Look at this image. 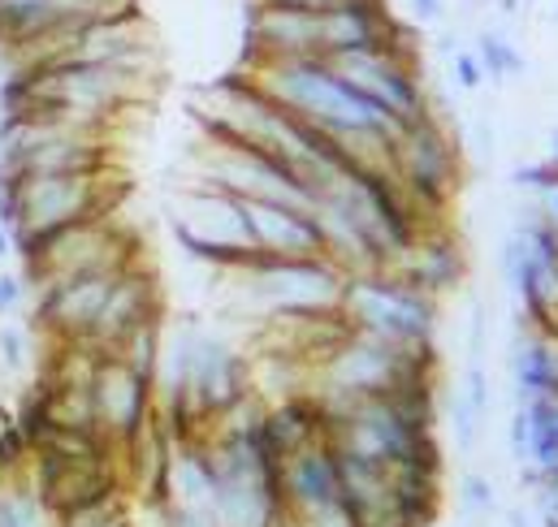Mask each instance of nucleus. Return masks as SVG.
I'll use <instances>...</instances> for the list:
<instances>
[{"instance_id":"1","label":"nucleus","mask_w":558,"mask_h":527,"mask_svg":"<svg viewBox=\"0 0 558 527\" xmlns=\"http://www.w3.org/2000/svg\"><path fill=\"white\" fill-rule=\"evenodd\" d=\"M338 311L355 333L399 342V346H437V324H441V298L412 285L395 268H373V272H351L342 281Z\"/></svg>"},{"instance_id":"2","label":"nucleus","mask_w":558,"mask_h":527,"mask_svg":"<svg viewBox=\"0 0 558 527\" xmlns=\"http://www.w3.org/2000/svg\"><path fill=\"white\" fill-rule=\"evenodd\" d=\"M13 186H17L13 256H26L35 243L52 238L65 225L118 212V199H122V186L113 182V169H100V173H31V177L13 173Z\"/></svg>"},{"instance_id":"3","label":"nucleus","mask_w":558,"mask_h":527,"mask_svg":"<svg viewBox=\"0 0 558 527\" xmlns=\"http://www.w3.org/2000/svg\"><path fill=\"white\" fill-rule=\"evenodd\" d=\"M22 260V277L26 285H44V281H57V277H74V272H105V268H131L143 260L140 234L122 225L118 212H105V217H87L78 225H65L57 230L52 238L35 243Z\"/></svg>"},{"instance_id":"4","label":"nucleus","mask_w":558,"mask_h":527,"mask_svg":"<svg viewBox=\"0 0 558 527\" xmlns=\"http://www.w3.org/2000/svg\"><path fill=\"white\" fill-rule=\"evenodd\" d=\"M364 100H373L399 131L428 118V91L420 83V48L390 44V48H364V52H342L325 57Z\"/></svg>"},{"instance_id":"5","label":"nucleus","mask_w":558,"mask_h":527,"mask_svg":"<svg viewBox=\"0 0 558 527\" xmlns=\"http://www.w3.org/2000/svg\"><path fill=\"white\" fill-rule=\"evenodd\" d=\"M173 238L191 260L208 264L217 272H230L256 256L247 243L243 199L217 186H204V182L191 186L182 199V212H173Z\"/></svg>"},{"instance_id":"6","label":"nucleus","mask_w":558,"mask_h":527,"mask_svg":"<svg viewBox=\"0 0 558 527\" xmlns=\"http://www.w3.org/2000/svg\"><path fill=\"white\" fill-rule=\"evenodd\" d=\"M390 173L399 177V186L412 195V204L424 217L446 212V204L454 199V186H459V147H454L450 131L433 113L395 131ZM433 225H441V221H433Z\"/></svg>"},{"instance_id":"7","label":"nucleus","mask_w":558,"mask_h":527,"mask_svg":"<svg viewBox=\"0 0 558 527\" xmlns=\"http://www.w3.org/2000/svg\"><path fill=\"white\" fill-rule=\"evenodd\" d=\"M252 355H243L239 346L221 342L217 333L195 329L191 338V372H186V394L195 402L199 419L213 428L234 402L252 394Z\"/></svg>"},{"instance_id":"8","label":"nucleus","mask_w":558,"mask_h":527,"mask_svg":"<svg viewBox=\"0 0 558 527\" xmlns=\"http://www.w3.org/2000/svg\"><path fill=\"white\" fill-rule=\"evenodd\" d=\"M92 410H96L100 437L109 445H118V454H122L156 419V385L143 381L140 372H131L122 359L100 355V364L92 372Z\"/></svg>"},{"instance_id":"9","label":"nucleus","mask_w":558,"mask_h":527,"mask_svg":"<svg viewBox=\"0 0 558 527\" xmlns=\"http://www.w3.org/2000/svg\"><path fill=\"white\" fill-rule=\"evenodd\" d=\"M294 57H325L320 9L281 4V0H252L247 61H294Z\"/></svg>"},{"instance_id":"10","label":"nucleus","mask_w":558,"mask_h":527,"mask_svg":"<svg viewBox=\"0 0 558 527\" xmlns=\"http://www.w3.org/2000/svg\"><path fill=\"white\" fill-rule=\"evenodd\" d=\"M156 316H165V298H160L156 277L140 260L131 268H122V277L113 281V290H109V298L100 307V320H96V329H92V338L83 346H92L96 355H113L140 324L156 320Z\"/></svg>"},{"instance_id":"11","label":"nucleus","mask_w":558,"mask_h":527,"mask_svg":"<svg viewBox=\"0 0 558 527\" xmlns=\"http://www.w3.org/2000/svg\"><path fill=\"white\" fill-rule=\"evenodd\" d=\"M281 502L294 519H312L342 506V476L329 437L281 458Z\"/></svg>"},{"instance_id":"12","label":"nucleus","mask_w":558,"mask_h":527,"mask_svg":"<svg viewBox=\"0 0 558 527\" xmlns=\"http://www.w3.org/2000/svg\"><path fill=\"white\" fill-rule=\"evenodd\" d=\"M247 212V243L256 256L269 260H312L325 256V238L312 208H286L265 199H243Z\"/></svg>"},{"instance_id":"13","label":"nucleus","mask_w":558,"mask_h":527,"mask_svg":"<svg viewBox=\"0 0 558 527\" xmlns=\"http://www.w3.org/2000/svg\"><path fill=\"white\" fill-rule=\"evenodd\" d=\"M395 272H403L412 285L428 290L433 298H446L463 281V247L454 243L446 225H428L412 243V252L395 264Z\"/></svg>"},{"instance_id":"14","label":"nucleus","mask_w":558,"mask_h":527,"mask_svg":"<svg viewBox=\"0 0 558 527\" xmlns=\"http://www.w3.org/2000/svg\"><path fill=\"white\" fill-rule=\"evenodd\" d=\"M511 381H515V402L558 397V333L515 329V342H511Z\"/></svg>"},{"instance_id":"15","label":"nucleus","mask_w":558,"mask_h":527,"mask_svg":"<svg viewBox=\"0 0 558 527\" xmlns=\"http://www.w3.org/2000/svg\"><path fill=\"white\" fill-rule=\"evenodd\" d=\"M260 437H265V445L278 458H286V454H294V450H303V445H312V441L325 437V406L316 402L312 390L307 394L281 397V402H269Z\"/></svg>"},{"instance_id":"16","label":"nucleus","mask_w":558,"mask_h":527,"mask_svg":"<svg viewBox=\"0 0 558 527\" xmlns=\"http://www.w3.org/2000/svg\"><path fill=\"white\" fill-rule=\"evenodd\" d=\"M515 410L524 415V463H520V480L524 489H542L546 476L558 471V397H537V402H515Z\"/></svg>"},{"instance_id":"17","label":"nucleus","mask_w":558,"mask_h":527,"mask_svg":"<svg viewBox=\"0 0 558 527\" xmlns=\"http://www.w3.org/2000/svg\"><path fill=\"white\" fill-rule=\"evenodd\" d=\"M165 333H169V320H165V316L147 320V324H140V329H135V333L113 351V359H122L131 372H140L143 381H151V385H156L160 355H165Z\"/></svg>"},{"instance_id":"18","label":"nucleus","mask_w":558,"mask_h":527,"mask_svg":"<svg viewBox=\"0 0 558 527\" xmlns=\"http://www.w3.org/2000/svg\"><path fill=\"white\" fill-rule=\"evenodd\" d=\"M472 52H476V61H481V70H485L489 83H507V78H515V74L524 70V57H520V48H515L507 35L481 30Z\"/></svg>"},{"instance_id":"19","label":"nucleus","mask_w":558,"mask_h":527,"mask_svg":"<svg viewBox=\"0 0 558 527\" xmlns=\"http://www.w3.org/2000/svg\"><path fill=\"white\" fill-rule=\"evenodd\" d=\"M35 342H31V329H22V324H0V372L4 377H22L31 364H35V351H31Z\"/></svg>"},{"instance_id":"20","label":"nucleus","mask_w":558,"mask_h":527,"mask_svg":"<svg viewBox=\"0 0 558 527\" xmlns=\"http://www.w3.org/2000/svg\"><path fill=\"white\" fill-rule=\"evenodd\" d=\"M555 182H558L555 160H533V164H520V169L511 173V186H515V191H529V199H542Z\"/></svg>"},{"instance_id":"21","label":"nucleus","mask_w":558,"mask_h":527,"mask_svg":"<svg viewBox=\"0 0 558 527\" xmlns=\"http://www.w3.org/2000/svg\"><path fill=\"white\" fill-rule=\"evenodd\" d=\"M459 506H463L468 515H489V511L498 506V493H494V485H489L485 476L468 471V476L459 480Z\"/></svg>"},{"instance_id":"22","label":"nucleus","mask_w":558,"mask_h":527,"mask_svg":"<svg viewBox=\"0 0 558 527\" xmlns=\"http://www.w3.org/2000/svg\"><path fill=\"white\" fill-rule=\"evenodd\" d=\"M481 419H485V415H476V410L463 402V394L450 397V432H454V445H459L463 454L476 445V437H481Z\"/></svg>"},{"instance_id":"23","label":"nucleus","mask_w":558,"mask_h":527,"mask_svg":"<svg viewBox=\"0 0 558 527\" xmlns=\"http://www.w3.org/2000/svg\"><path fill=\"white\" fill-rule=\"evenodd\" d=\"M463 402L476 410V415H485L489 410V372H485V364H468V372H463Z\"/></svg>"},{"instance_id":"24","label":"nucleus","mask_w":558,"mask_h":527,"mask_svg":"<svg viewBox=\"0 0 558 527\" xmlns=\"http://www.w3.org/2000/svg\"><path fill=\"white\" fill-rule=\"evenodd\" d=\"M450 70H454L450 78H454L459 91H476V87H485V70H481L476 52H463V48H459V52L450 57Z\"/></svg>"},{"instance_id":"25","label":"nucleus","mask_w":558,"mask_h":527,"mask_svg":"<svg viewBox=\"0 0 558 527\" xmlns=\"http://www.w3.org/2000/svg\"><path fill=\"white\" fill-rule=\"evenodd\" d=\"M31 294V285H26V277L22 272H0V320L4 316H13L17 307H22V298Z\"/></svg>"},{"instance_id":"26","label":"nucleus","mask_w":558,"mask_h":527,"mask_svg":"<svg viewBox=\"0 0 558 527\" xmlns=\"http://www.w3.org/2000/svg\"><path fill=\"white\" fill-rule=\"evenodd\" d=\"M537 502H542V524H558V471L542 480Z\"/></svg>"},{"instance_id":"27","label":"nucleus","mask_w":558,"mask_h":527,"mask_svg":"<svg viewBox=\"0 0 558 527\" xmlns=\"http://www.w3.org/2000/svg\"><path fill=\"white\" fill-rule=\"evenodd\" d=\"M412 13H416L420 26H433V22L446 17V4L441 0H412Z\"/></svg>"},{"instance_id":"28","label":"nucleus","mask_w":558,"mask_h":527,"mask_svg":"<svg viewBox=\"0 0 558 527\" xmlns=\"http://www.w3.org/2000/svg\"><path fill=\"white\" fill-rule=\"evenodd\" d=\"M537 204H542V212H546V221L555 225V234H558V182H555V186H550V191H546V195H542V199H537Z\"/></svg>"},{"instance_id":"29","label":"nucleus","mask_w":558,"mask_h":527,"mask_svg":"<svg viewBox=\"0 0 558 527\" xmlns=\"http://www.w3.org/2000/svg\"><path fill=\"white\" fill-rule=\"evenodd\" d=\"M281 4H303V9H338V4H360V0H281Z\"/></svg>"},{"instance_id":"30","label":"nucleus","mask_w":558,"mask_h":527,"mask_svg":"<svg viewBox=\"0 0 558 527\" xmlns=\"http://www.w3.org/2000/svg\"><path fill=\"white\" fill-rule=\"evenodd\" d=\"M9 256H13V230L0 225V260H9Z\"/></svg>"},{"instance_id":"31","label":"nucleus","mask_w":558,"mask_h":527,"mask_svg":"<svg viewBox=\"0 0 558 527\" xmlns=\"http://www.w3.org/2000/svg\"><path fill=\"white\" fill-rule=\"evenodd\" d=\"M507 527H533V519H529V511H507Z\"/></svg>"},{"instance_id":"32","label":"nucleus","mask_w":558,"mask_h":527,"mask_svg":"<svg viewBox=\"0 0 558 527\" xmlns=\"http://www.w3.org/2000/svg\"><path fill=\"white\" fill-rule=\"evenodd\" d=\"M498 9H502V13H507V17H511V13H520V0H502V4H498Z\"/></svg>"},{"instance_id":"33","label":"nucleus","mask_w":558,"mask_h":527,"mask_svg":"<svg viewBox=\"0 0 558 527\" xmlns=\"http://www.w3.org/2000/svg\"><path fill=\"white\" fill-rule=\"evenodd\" d=\"M546 160H555L558 164V131H555V138H550V156H546Z\"/></svg>"},{"instance_id":"34","label":"nucleus","mask_w":558,"mask_h":527,"mask_svg":"<svg viewBox=\"0 0 558 527\" xmlns=\"http://www.w3.org/2000/svg\"><path fill=\"white\" fill-rule=\"evenodd\" d=\"M0 415H9V406H4V402H0Z\"/></svg>"}]
</instances>
